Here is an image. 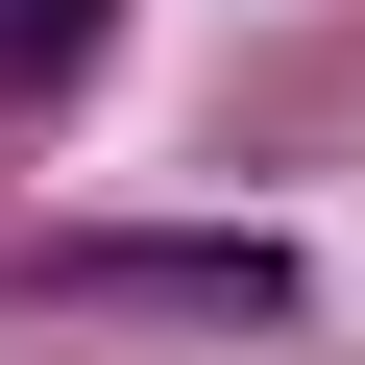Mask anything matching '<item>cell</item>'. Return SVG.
Instances as JSON below:
<instances>
[{
    "label": "cell",
    "instance_id": "cell-1",
    "mask_svg": "<svg viewBox=\"0 0 365 365\" xmlns=\"http://www.w3.org/2000/svg\"><path fill=\"white\" fill-rule=\"evenodd\" d=\"M98 292H170V317H292V268H244V244H73Z\"/></svg>",
    "mask_w": 365,
    "mask_h": 365
},
{
    "label": "cell",
    "instance_id": "cell-2",
    "mask_svg": "<svg viewBox=\"0 0 365 365\" xmlns=\"http://www.w3.org/2000/svg\"><path fill=\"white\" fill-rule=\"evenodd\" d=\"M98 25H122V0H0V98H73V73H98Z\"/></svg>",
    "mask_w": 365,
    "mask_h": 365
}]
</instances>
